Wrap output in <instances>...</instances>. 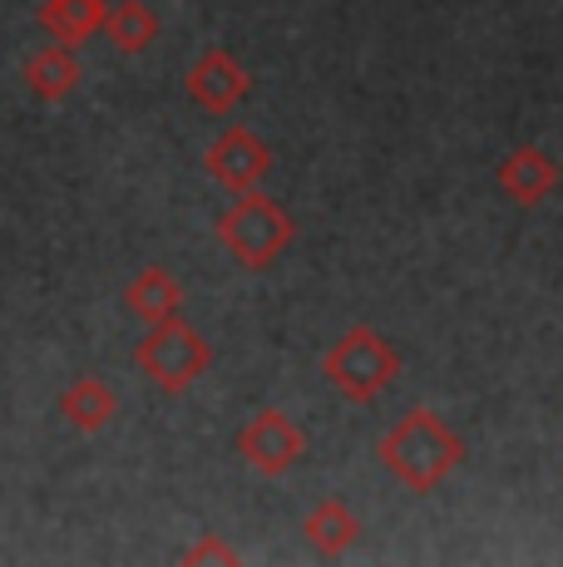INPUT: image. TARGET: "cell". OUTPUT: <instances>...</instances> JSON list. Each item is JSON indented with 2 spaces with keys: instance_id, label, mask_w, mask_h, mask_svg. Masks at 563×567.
Instances as JSON below:
<instances>
[{
  "instance_id": "cell-1",
  "label": "cell",
  "mask_w": 563,
  "mask_h": 567,
  "mask_svg": "<svg viewBox=\"0 0 563 567\" xmlns=\"http://www.w3.org/2000/svg\"><path fill=\"white\" fill-rule=\"evenodd\" d=\"M376 454H381L386 474H391L396 484H406L410 494H436L454 468L470 460V444H464V434H454L436 410H410L381 434Z\"/></svg>"
},
{
  "instance_id": "cell-2",
  "label": "cell",
  "mask_w": 563,
  "mask_h": 567,
  "mask_svg": "<svg viewBox=\"0 0 563 567\" xmlns=\"http://www.w3.org/2000/svg\"><path fill=\"white\" fill-rule=\"evenodd\" d=\"M213 233H218L223 252L243 271H267V267H277L291 243H297V217H291L277 198H267V193L253 188V193H237V198L223 207Z\"/></svg>"
},
{
  "instance_id": "cell-3",
  "label": "cell",
  "mask_w": 563,
  "mask_h": 567,
  "mask_svg": "<svg viewBox=\"0 0 563 567\" xmlns=\"http://www.w3.org/2000/svg\"><path fill=\"white\" fill-rule=\"evenodd\" d=\"M321 375L351 405H371L400 380V351L371 326H351L346 336L331 341V351L321 355Z\"/></svg>"
},
{
  "instance_id": "cell-4",
  "label": "cell",
  "mask_w": 563,
  "mask_h": 567,
  "mask_svg": "<svg viewBox=\"0 0 563 567\" xmlns=\"http://www.w3.org/2000/svg\"><path fill=\"white\" fill-rule=\"evenodd\" d=\"M134 365L139 375H149L164 395H183L193 390L213 365V346L198 326H188L183 316H168V321L149 326V336L134 346Z\"/></svg>"
},
{
  "instance_id": "cell-5",
  "label": "cell",
  "mask_w": 563,
  "mask_h": 567,
  "mask_svg": "<svg viewBox=\"0 0 563 567\" xmlns=\"http://www.w3.org/2000/svg\"><path fill=\"white\" fill-rule=\"evenodd\" d=\"M237 454H243L247 468H257L263 478H282L307 460V430H301L291 414L267 405L237 430Z\"/></svg>"
},
{
  "instance_id": "cell-6",
  "label": "cell",
  "mask_w": 563,
  "mask_h": 567,
  "mask_svg": "<svg viewBox=\"0 0 563 567\" xmlns=\"http://www.w3.org/2000/svg\"><path fill=\"white\" fill-rule=\"evenodd\" d=\"M203 168H208V178L218 183V188H227L237 198V193L263 188V178L273 173V148H267L253 128L233 124V128H223V134L208 144Z\"/></svg>"
},
{
  "instance_id": "cell-7",
  "label": "cell",
  "mask_w": 563,
  "mask_h": 567,
  "mask_svg": "<svg viewBox=\"0 0 563 567\" xmlns=\"http://www.w3.org/2000/svg\"><path fill=\"white\" fill-rule=\"evenodd\" d=\"M183 94H188L203 114L223 118L253 94V74L243 70V60H237L233 50H203L198 60L188 64V74H183Z\"/></svg>"
},
{
  "instance_id": "cell-8",
  "label": "cell",
  "mask_w": 563,
  "mask_h": 567,
  "mask_svg": "<svg viewBox=\"0 0 563 567\" xmlns=\"http://www.w3.org/2000/svg\"><path fill=\"white\" fill-rule=\"evenodd\" d=\"M494 178H500V193L509 203L539 207L544 198H554L563 168L539 144H519V148H509V158L500 163V173H494Z\"/></svg>"
},
{
  "instance_id": "cell-9",
  "label": "cell",
  "mask_w": 563,
  "mask_h": 567,
  "mask_svg": "<svg viewBox=\"0 0 563 567\" xmlns=\"http://www.w3.org/2000/svg\"><path fill=\"white\" fill-rule=\"evenodd\" d=\"M301 538H307V548L317 553V558H341V553H351L356 538H361V518L351 514L346 498H321V504L301 518Z\"/></svg>"
},
{
  "instance_id": "cell-10",
  "label": "cell",
  "mask_w": 563,
  "mask_h": 567,
  "mask_svg": "<svg viewBox=\"0 0 563 567\" xmlns=\"http://www.w3.org/2000/svg\"><path fill=\"white\" fill-rule=\"evenodd\" d=\"M20 80H25V90L35 94V100L45 104H60L64 94L80 84V60H74V45H40L25 54V70H20Z\"/></svg>"
},
{
  "instance_id": "cell-11",
  "label": "cell",
  "mask_w": 563,
  "mask_h": 567,
  "mask_svg": "<svg viewBox=\"0 0 563 567\" xmlns=\"http://www.w3.org/2000/svg\"><path fill=\"white\" fill-rule=\"evenodd\" d=\"M104 16H110L104 0H40V10H35L40 30H45L50 40H60V45H74V50H80L84 40L100 35Z\"/></svg>"
},
{
  "instance_id": "cell-12",
  "label": "cell",
  "mask_w": 563,
  "mask_h": 567,
  "mask_svg": "<svg viewBox=\"0 0 563 567\" xmlns=\"http://www.w3.org/2000/svg\"><path fill=\"white\" fill-rule=\"evenodd\" d=\"M124 311L139 316L144 326H158L168 316L183 311V287L168 267H144L134 281L124 287Z\"/></svg>"
},
{
  "instance_id": "cell-13",
  "label": "cell",
  "mask_w": 563,
  "mask_h": 567,
  "mask_svg": "<svg viewBox=\"0 0 563 567\" xmlns=\"http://www.w3.org/2000/svg\"><path fill=\"white\" fill-rule=\"evenodd\" d=\"M60 414H64V424L70 430H80V434H100L104 424L119 414V395L110 385H104L100 375H80L74 385H64V395H60Z\"/></svg>"
},
{
  "instance_id": "cell-14",
  "label": "cell",
  "mask_w": 563,
  "mask_h": 567,
  "mask_svg": "<svg viewBox=\"0 0 563 567\" xmlns=\"http://www.w3.org/2000/svg\"><path fill=\"white\" fill-rule=\"evenodd\" d=\"M158 30L164 25H158L154 6H144V0H119V6H110V16H104V35L124 54H144L158 40Z\"/></svg>"
},
{
  "instance_id": "cell-15",
  "label": "cell",
  "mask_w": 563,
  "mask_h": 567,
  "mask_svg": "<svg viewBox=\"0 0 563 567\" xmlns=\"http://www.w3.org/2000/svg\"><path fill=\"white\" fill-rule=\"evenodd\" d=\"M183 563H188V567H203V563H223V567H237L243 558H237V548H227V543L218 538V533H203V538L193 543L188 553H183Z\"/></svg>"
}]
</instances>
